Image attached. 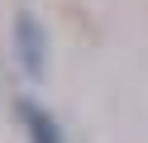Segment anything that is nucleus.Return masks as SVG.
Here are the masks:
<instances>
[{
	"label": "nucleus",
	"instance_id": "nucleus-1",
	"mask_svg": "<svg viewBox=\"0 0 148 143\" xmlns=\"http://www.w3.org/2000/svg\"><path fill=\"white\" fill-rule=\"evenodd\" d=\"M14 53H19V67H24L29 81H43L48 76V38H43V24L29 10L14 14Z\"/></svg>",
	"mask_w": 148,
	"mask_h": 143
},
{
	"label": "nucleus",
	"instance_id": "nucleus-2",
	"mask_svg": "<svg viewBox=\"0 0 148 143\" xmlns=\"http://www.w3.org/2000/svg\"><path fill=\"white\" fill-rule=\"evenodd\" d=\"M19 124H24V133H29V143H62L58 119H53L43 105H34V100H19Z\"/></svg>",
	"mask_w": 148,
	"mask_h": 143
}]
</instances>
